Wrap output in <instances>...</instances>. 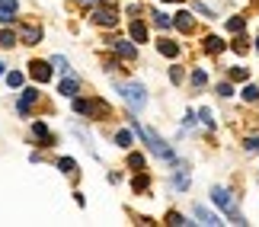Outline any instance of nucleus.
<instances>
[{"instance_id":"obj_42","label":"nucleus","mask_w":259,"mask_h":227,"mask_svg":"<svg viewBox=\"0 0 259 227\" xmlns=\"http://www.w3.org/2000/svg\"><path fill=\"white\" fill-rule=\"evenodd\" d=\"M166 4H173V0H166Z\"/></svg>"},{"instance_id":"obj_19","label":"nucleus","mask_w":259,"mask_h":227,"mask_svg":"<svg viewBox=\"0 0 259 227\" xmlns=\"http://www.w3.org/2000/svg\"><path fill=\"white\" fill-rule=\"evenodd\" d=\"M16 42H19V38L10 32V29H4V32H0V48H13Z\"/></svg>"},{"instance_id":"obj_3","label":"nucleus","mask_w":259,"mask_h":227,"mask_svg":"<svg viewBox=\"0 0 259 227\" xmlns=\"http://www.w3.org/2000/svg\"><path fill=\"white\" fill-rule=\"evenodd\" d=\"M211 202H214L221 211H227V214H234V211H237V205H234V195L227 192L224 186H214V189H211Z\"/></svg>"},{"instance_id":"obj_36","label":"nucleus","mask_w":259,"mask_h":227,"mask_svg":"<svg viewBox=\"0 0 259 227\" xmlns=\"http://www.w3.org/2000/svg\"><path fill=\"white\" fill-rule=\"evenodd\" d=\"M198 118H202V122H205L208 128H214V118H211V112H208V109H202V112H198Z\"/></svg>"},{"instance_id":"obj_38","label":"nucleus","mask_w":259,"mask_h":227,"mask_svg":"<svg viewBox=\"0 0 259 227\" xmlns=\"http://www.w3.org/2000/svg\"><path fill=\"white\" fill-rule=\"evenodd\" d=\"M0 7H13L16 10V0H0Z\"/></svg>"},{"instance_id":"obj_10","label":"nucleus","mask_w":259,"mask_h":227,"mask_svg":"<svg viewBox=\"0 0 259 227\" xmlns=\"http://www.w3.org/2000/svg\"><path fill=\"white\" fill-rule=\"evenodd\" d=\"M42 42V29L38 26H23V45H38Z\"/></svg>"},{"instance_id":"obj_6","label":"nucleus","mask_w":259,"mask_h":227,"mask_svg":"<svg viewBox=\"0 0 259 227\" xmlns=\"http://www.w3.org/2000/svg\"><path fill=\"white\" fill-rule=\"evenodd\" d=\"M29 74H32V80L48 83V77H52V67H48L45 61H32V64H29Z\"/></svg>"},{"instance_id":"obj_15","label":"nucleus","mask_w":259,"mask_h":227,"mask_svg":"<svg viewBox=\"0 0 259 227\" xmlns=\"http://www.w3.org/2000/svg\"><path fill=\"white\" fill-rule=\"evenodd\" d=\"M205 52H208V55H221V52H224V38L208 35V38H205Z\"/></svg>"},{"instance_id":"obj_20","label":"nucleus","mask_w":259,"mask_h":227,"mask_svg":"<svg viewBox=\"0 0 259 227\" xmlns=\"http://www.w3.org/2000/svg\"><path fill=\"white\" fill-rule=\"evenodd\" d=\"M243 26H246L243 16H231V19H227V29H231V32H243Z\"/></svg>"},{"instance_id":"obj_37","label":"nucleus","mask_w":259,"mask_h":227,"mask_svg":"<svg viewBox=\"0 0 259 227\" xmlns=\"http://www.w3.org/2000/svg\"><path fill=\"white\" fill-rule=\"evenodd\" d=\"M192 125H195V112L189 109V112H186V128H192Z\"/></svg>"},{"instance_id":"obj_31","label":"nucleus","mask_w":259,"mask_h":227,"mask_svg":"<svg viewBox=\"0 0 259 227\" xmlns=\"http://www.w3.org/2000/svg\"><path fill=\"white\" fill-rule=\"evenodd\" d=\"M246 77H250L246 67H234V71H231V80H246Z\"/></svg>"},{"instance_id":"obj_33","label":"nucleus","mask_w":259,"mask_h":227,"mask_svg":"<svg viewBox=\"0 0 259 227\" xmlns=\"http://www.w3.org/2000/svg\"><path fill=\"white\" fill-rule=\"evenodd\" d=\"M246 48H250V45H246V38H237V42H234V52L237 55H246Z\"/></svg>"},{"instance_id":"obj_9","label":"nucleus","mask_w":259,"mask_h":227,"mask_svg":"<svg viewBox=\"0 0 259 227\" xmlns=\"http://www.w3.org/2000/svg\"><path fill=\"white\" fill-rule=\"evenodd\" d=\"M38 100V90H23V96H19V106H16V112L19 115H29V106H32Z\"/></svg>"},{"instance_id":"obj_35","label":"nucleus","mask_w":259,"mask_h":227,"mask_svg":"<svg viewBox=\"0 0 259 227\" xmlns=\"http://www.w3.org/2000/svg\"><path fill=\"white\" fill-rule=\"evenodd\" d=\"M218 96H224V100H227V96H234L231 83H218Z\"/></svg>"},{"instance_id":"obj_21","label":"nucleus","mask_w":259,"mask_h":227,"mask_svg":"<svg viewBox=\"0 0 259 227\" xmlns=\"http://www.w3.org/2000/svg\"><path fill=\"white\" fill-rule=\"evenodd\" d=\"M154 26H157V29H170V26H173V19L166 16V13H154Z\"/></svg>"},{"instance_id":"obj_16","label":"nucleus","mask_w":259,"mask_h":227,"mask_svg":"<svg viewBox=\"0 0 259 227\" xmlns=\"http://www.w3.org/2000/svg\"><path fill=\"white\" fill-rule=\"evenodd\" d=\"M173 186H176L179 192H186V189H189V170H186V166H179V170H176V176H173Z\"/></svg>"},{"instance_id":"obj_14","label":"nucleus","mask_w":259,"mask_h":227,"mask_svg":"<svg viewBox=\"0 0 259 227\" xmlns=\"http://www.w3.org/2000/svg\"><path fill=\"white\" fill-rule=\"evenodd\" d=\"M157 52L166 55V58H176V55H179V45L170 42V38H160V42H157Z\"/></svg>"},{"instance_id":"obj_7","label":"nucleus","mask_w":259,"mask_h":227,"mask_svg":"<svg viewBox=\"0 0 259 227\" xmlns=\"http://www.w3.org/2000/svg\"><path fill=\"white\" fill-rule=\"evenodd\" d=\"M58 170H61V173H64L71 183H77V179H80V170H77V163L71 160V157H61V160H58Z\"/></svg>"},{"instance_id":"obj_26","label":"nucleus","mask_w":259,"mask_h":227,"mask_svg":"<svg viewBox=\"0 0 259 227\" xmlns=\"http://www.w3.org/2000/svg\"><path fill=\"white\" fill-rule=\"evenodd\" d=\"M115 144L118 147H132V131H118L115 134Z\"/></svg>"},{"instance_id":"obj_22","label":"nucleus","mask_w":259,"mask_h":227,"mask_svg":"<svg viewBox=\"0 0 259 227\" xmlns=\"http://www.w3.org/2000/svg\"><path fill=\"white\" fill-rule=\"evenodd\" d=\"M128 166L132 170H144V154H128Z\"/></svg>"},{"instance_id":"obj_40","label":"nucleus","mask_w":259,"mask_h":227,"mask_svg":"<svg viewBox=\"0 0 259 227\" xmlns=\"http://www.w3.org/2000/svg\"><path fill=\"white\" fill-rule=\"evenodd\" d=\"M0 77H4V64H0Z\"/></svg>"},{"instance_id":"obj_41","label":"nucleus","mask_w":259,"mask_h":227,"mask_svg":"<svg viewBox=\"0 0 259 227\" xmlns=\"http://www.w3.org/2000/svg\"><path fill=\"white\" fill-rule=\"evenodd\" d=\"M256 48H259V38H256Z\"/></svg>"},{"instance_id":"obj_23","label":"nucleus","mask_w":259,"mask_h":227,"mask_svg":"<svg viewBox=\"0 0 259 227\" xmlns=\"http://www.w3.org/2000/svg\"><path fill=\"white\" fill-rule=\"evenodd\" d=\"M13 13H16L13 7H0V23H4V26H10V23H13Z\"/></svg>"},{"instance_id":"obj_32","label":"nucleus","mask_w":259,"mask_h":227,"mask_svg":"<svg viewBox=\"0 0 259 227\" xmlns=\"http://www.w3.org/2000/svg\"><path fill=\"white\" fill-rule=\"evenodd\" d=\"M132 186H135V192L147 189V176H144V173H141V176H135V183H132Z\"/></svg>"},{"instance_id":"obj_13","label":"nucleus","mask_w":259,"mask_h":227,"mask_svg":"<svg viewBox=\"0 0 259 227\" xmlns=\"http://www.w3.org/2000/svg\"><path fill=\"white\" fill-rule=\"evenodd\" d=\"M195 218H198V224H221V221H218V214H211V211H208V208H202V205H195Z\"/></svg>"},{"instance_id":"obj_27","label":"nucleus","mask_w":259,"mask_h":227,"mask_svg":"<svg viewBox=\"0 0 259 227\" xmlns=\"http://www.w3.org/2000/svg\"><path fill=\"white\" fill-rule=\"evenodd\" d=\"M205 83H208L205 71H198V67H195V71H192V86H205Z\"/></svg>"},{"instance_id":"obj_34","label":"nucleus","mask_w":259,"mask_h":227,"mask_svg":"<svg viewBox=\"0 0 259 227\" xmlns=\"http://www.w3.org/2000/svg\"><path fill=\"white\" fill-rule=\"evenodd\" d=\"M170 80L173 83H183V67H170Z\"/></svg>"},{"instance_id":"obj_4","label":"nucleus","mask_w":259,"mask_h":227,"mask_svg":"<svg viewBox=\"0 0 259 227\" xmlns=\"http://www.w3.org/2000/svg\"><path fill=\"white\" fill-rule=\"evenodd\" d=\"M109 48H112L118 58H125V61H135V55H138V48L128 42V38H109Z\"/></svg>"},{"instance_id":"obj_28","label":"nucleus","mask_w":259,"mask_h":227,"mask_svg":"<svg viewBox=\"0 0 259 227\" xmlns=\"http://www.w3.org/2000/svg\"><path fill=\"white\" fill-rule=\"evenodd\" d=\"M7 83L10 86H23V74H19V71H10L7 74Z\"/></svg>"},{"instance_id":"obj_11","label":"nucleus","mask_w":259,"mask_h":227,"mask_svg":"<svg viewBox=\"0 0 259 227\" xmlns=\"http://www.w3.org/2000/svg\"><path fill=\"white\" fill-rule=\"evenodd\" d=\"M173 26L179 29V32H192V13H186V10H183V13H176V19H173Z\"/></svg>"},{"instance_id":"obj_30","label":"nucleus","mask_w":259,"mask_h":227,"mask_svg":"<svg viewBox=\"0 0 259 227\" xmlns=\"http://www.w3.org/2000/svg\"><path fill=\"white\" fill-rule=\"evenodd\" d=\"M243 147H246L250 154H259V138H246V141H243Z\"/></svg>"},{"instance_id":"obj_8","label":"nucleus","mask_w":259,"mask_h":227,"mask_svg":"<svg viewBox=\"0 0 259 227\" xmlns=\"http://www.w3.org/2000/svg\"><path fill=\"white\" fill-rule=\"evenodd\" d=\"M77 90H80L77 77H74V74H64V80L58 83V93H61V96H77Z\"/></svg>"},{"instance_id":"obj_29","label":"nucleus","mask_w":259,"mask_h":227,"mask_svg":"<svg viewBox=\"0 0 259 227\" xmlns=\"http://www.w3.org/2000/svg\"><path fill=\"white\" fill-rule=\"evenodd\" d=\"M243 100L246 103H256L259 100V90H256V86H243Z\"/></svg>"},{"instance_id":"obj_25","label":"nucleus","mask_w":259,"mask_h":227,"mask_svg":"<svg viewBox=\"0 0 259 227\" xmlns=\"http://www.w3.org/2000/svg\"><path fill=\"white\" fill-rule=\"evenodd\" d=\"M74 112L77 115H90V100H74Z\"/></svg>"},{"instance_id":"obj_5","label":"nucleus","mask_w":259,"mask_h":227,"mask_svg":"<svg viewBox=\"0 0 259 227\" xmlns=\"http://www.w3.org/2000/svg\"><path fill=\"white\" fill-rule=\"evenodd\" d=\"M93 23H99V26H115L118 23V10L115 7H96Z\"/></svg>"},{"instance_id":"obj_12","label":"nucleus","mask_w":259,"mask_h":227,"mask_svg":"<svg viewBox=\"0 0 259 227\" xmlns=\"http://www.w3.org/2000/svg\"><path fill=\"white\" fill-rule=\"evenodd\" d=\"M128 29H132V42H147V26L141 23V19H135Z\"/></svg>"},{"instance_id":"obj_18","label":"nucleus","mask_w":259,"mask_h":227,"mask_svg":"<svg viewBox=\"0 0 259 227\" xmlns=\"http://www.w3.org/2000/svg\"><path fill=\"white\" fill-rule=\"evenodd\" d=\"M52 64H55V67H58L61 74H71V61H67L64 55H55V58H52Z\"/></svg>"},{"instance_id":"obj_24","label":"nucleus","mask_w":259,"mask_h":227,"mask_svg":"<svg viewBox=\"0 0 259 227\" xmlns=\"http://www.w3.org/2000/svg\"><path fill=\"white\" fill-rule=\"evenodd\" d=\"M166 224H173V227H183V224H189V221H186L179 211H170V214H166Z\"/></svg>"},{"instance_id":"obj_39","label":"nucleus","mask_w":259,"mask_h":227,"mask_svg":"<svg viewBox=\"0 0 259 227\" xmlns=\"http://www.w3.org/2000/svg\"><path fill=\"white\" fill-rule=\"evenodd\" d=\"M83 7H99V0H80Z\"/></svg>"},{"instance_id":"obj_17","label":"nucleus","mask_w":259,"mask_h":227,"mask_svg":"<svg viewBox=\"0 0 259 227\" xmlns=\"http://www.w3.org/2000/svg\"><path fill=\"white\" fill-rule=\"evenodd\" d=\"M32 134H35V138H42V141H45V147L52 144V134H48V128H45V122H35V125H32Z\"/></svg>"},{"instance_id":"obj_2","label":"nucleus","mask_w":259,"mask_h":227,"mask_svg":"<svg viewBox=\"0 0 259 227\" xmlns=\"http://www.w3.org/2000/svg\"><path fill=\"white\" fill-rule=\"evenodd\" d=\"M115 90L122 93V100L132 106V109H144V106H147V93H144L141 83H118Z\"/></svg>"},{"instance_id":"obj_1","label":"nucleus","mask_w":259,"mask_h":227,"mask_svg":"<svg viewBox=\"0 0 259 227\" xmlns=\"http://www.w3.org/2000/svg\"><path fill=\"white\" fill-rule=\"evenodd\" d=\"M128 122H132V131H135L138 138H141V141H144L147 147H151V151H154L157 157H163V160H170V163H176V157H173V151H170V147L163 144V138H160V134H154L151 128H141V122H138V118H128Z\"/></svg>"}]
</instances>
